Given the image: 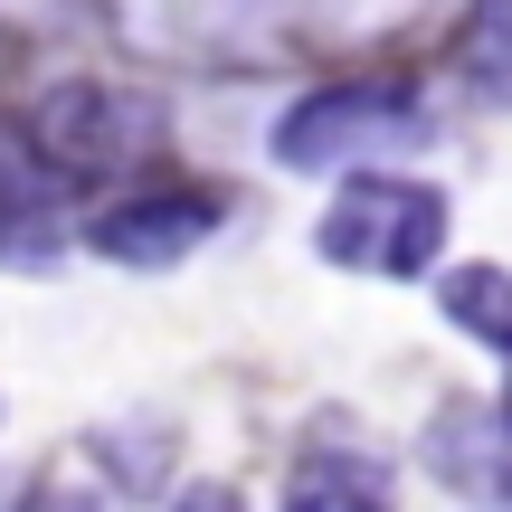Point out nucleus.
<instances>
[{
  "label": "nucleus",
  "mask_w": 512,
  "mask_h": 512,
  "mask_svg": "<svg viewBox=\"0 0 512 512\" xmlns=\"http://www.w3.org/2000/svg\"><path fill=\"white\" fill-rule=\"evenodd\" d=\"M427 105L399 76H342V86H313L275 114V162L285 171H351L361 181L370 162H399V152L427 143Z\"/></svg>",
  "instance_id": "obj_1"
},
{
  "label": "nucleus",
  "mask_w": 512,
  "mask_h": 512,
  "mask_svg": "<svg viewBox=\"0 0 512 512\" xmlns=\"http://www.w3.org/2000/svg\"><path fill=\"white\" fill-rule=\"evenodd\" d=\"M313 247L342 275H380V285H408L446 256V190L408 181V171H361V181L332 190V209L313 219Z\"/></svg>",
  "instance_id": "obj_2"
},
{
  "label": "nucleus",
  "mask_w": 512,
  "mask_h": 512,
  "mask_svg": "<svg viewBox=\"0 0 512 512\" xmlns=\"http://www.w3.org/2000/svg\"><path fill=\"white\" fill-rule=\"evenodd\" d=\"M219 219H228L219 190H133V200H105L86 219V247L105 256V266L162 275V266H181V256H200L219 238Z\"/></svg>",
  "instance_id": "obj_3"
},
{
  "label": "nucleus",
  "mask_w": 512,
  "mask_h": 512,
  "mask_svg": "<svg viewBox=\"0 0 512 512\" xmlns=\"http://www.w3.org/2000/svg\"><path fill=\"white\" fill-rule=\"evenodd\" d=\"M29 133H38V152L76 181V171H95V162L114 171V162H133V152H152L162 124H152V105L124 95V86H57Z\"/></svg>",
  "instance_id": "obj_4"
},
{
  "label": "nucleus",
  "mask_w": 512,
  "mask_h": 512,
  "mask_svg": "<svg viewBox=\"0 0 512 512\" xmlns=\"http://www.w3.org/2000/svg\"><path fill=\"white\" fill-rule=\"evenodd\" d=\"M427 465H437V484H456V494H475V503H512V418L446 408V418L427 427Z\"/></svg>",
  "instance_id": "obj_5"
},
{
  "label": "nucleus",
  "mask_w": 512,
  "mask_h": 512,
  "mask_svg": "<svg viewBox=\"0 0 512 512\" xmlns=\"http://www.w3.org/2000/svg\"><path fill=\"white\" fill-rule=\"evenodd\" d=\"M285 512H399V494L370 456H304L285 475Z\"/></svg>",
  "instance_id": "obj_6"
},
{
  "label": "nucleus",
  "mask_w": 512,
  "mask_h": 512,
  "mask_svg": "<svg viewBox=\"0 0 512 512\" xmlns=\"http://www.w3.org/2000/svg\"><path fill=\"white\" fill-rule=\"evenodd\" d=\"M437 313L465 332V342H484V351L512 361V275L503 266H446L437 275Z\"/></svg>",
  "instance_id": "obj_7"
},
{
  "label": "nucleus",
  "mask_w": 512,
  "mask_h": 512,
  "mask_svg": "<svg viewBox=\"0 0 512 512\" xmlns=\"http://www.w3.org/2000/svg\"><path fill=\"white\" fill-rule=\"evenodd\" d=\"M465 76L512 105V0H484L475 10V29H465Z\"/></svg>",
  "instance_id": "obj_8"
},
{
  "label": "nucleus",
  "mask_w": 512,
  "mask_h": 512,
  "mask_svg": "<svg viewBox=\"0 0 512 512\" xmlns=\"http://www.w3.org/2000/svg\"><path fill=\"white\" fill-rule=\"evenodd\" d=\"M171 512H238V494H228V484H181Z\"/></svg>",
  "instance_id": "obj_9"
},
{
  "label": "nucleus",
  "mask_w": 512,
  "mask_h": 512,
  "mask_svg": "<svg viewBox=\"0 0 512 512\" xmlns=\"http://www.w3.org/2000/svg\"><path fill=\"white\" fill-rule=\"evenodd\" d=\"M19 512H105V503H86V494H29Z\"/></svg>",
  "instance_id": "obj_10"
},
{
  "label": "nucleus",
  "mask_w": 512,
  "mask_h": 512,
  "mask_svg": "<svg viewBox=\"0 0 512 512\" xmlns=\"http://www.w3.org/2000/svg\"><path fill=\"white\" fill-rule=\"evenodd\" d=\"M503 418H512V408H503Z\"/></svg>",
  "instance_id": "obj_11"
}]
</instances>
